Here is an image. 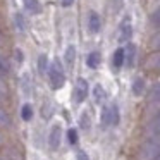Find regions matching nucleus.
<instances>
[{"instance_id":"1","label":"nucleus","mask_w":160,"mask_h":160,"mask_svg":"<svg viewBox=\"0 0 160 160\" xmlns=\"http://www.w3.org/2000/svg\"><path fill=\"white\" fill-rule=\"evenodd\" d=\"M160 155V134L158 136H150L143 143L139 150V158L141 160H155Z\"/></svg>"},{"instance_id":"2","label":"nucleus","mask_w":160,"mask_h":160,"mask_svg":"<svg viewBox=\"0 0 160 160\" xmlns=\"http://www.w3.org/2000/svg\"><path fill=\"white\" fill-rule=\"evenodd\" d=\"M50 84H52V88H62L64 86V81H66V76H64V69L62 66H60V60L59 59H53V64L52 67H50Z\"/></svg>"},{"instance_id":"3","label":"nucleus","mask_w":160,"mask_h":160,"mask_svg":"<svg viewBox=\"0 0 160 160\" xmlns=\"http://www.w3.org/2000/svg\"><path fill=\"white\" fill-rule=\"evenodd\" d=\"M119 122V108L117 105H107L102 110V124L103 126H115Z\"/></svg>"},{"instance_id":"4","label":"nucleus","mask_w":160,"mask_h":160,"mask_svg":"<svg viewBox=\"0 0 160 160\" xmlns=\"http://www.w3.org/2000/svg\"><path fill=\"white\" fill-rule=\"evenodd\" d=\"M86 97H88V83H86V79L79 78L76 81V86H74V100L78 103H81V102L86 100Z\"/></svg>"},{"instance_id":"5","label":"nucleus","mask_w":160,"mask_h":160,"mask_svg":"<svg viewBox=\"0 0 160 160\" xmlns=\"http://www.w3.org/2000/svg\"><path fill=\"white\" fill-rule=\"evenodd\" d=\"M60 139H62V129H60L59 124H55L52 128V131H50L48 134V145L52 150H57L60 146Z\"/></svg>"},{"instance_id":"6","label":"nucleus","mask_w":160,"mask_h":160,"mask_svg":"<svg viewBox=\"0 0 160 160\" xmlns=\"http://www.w3.org/2000/svg\"><path fill=\"white\" fill-rule=\"evenodd\" d=\"M146 134L148 136H158L160 134V112H157L146 124Z\"/></svg>"},{"instance_id":"7","label":"nucleus","mask_w":160,"mask_h":160,"mask_svg":"<svg viewBox=\"0 0 160 160\" xmlns=\"http://www.w3.org/2000/svg\"><path fill=\"white\" fill-rule=\"evenodd\" d=\"M132 35V28H131V21L129 19H124L121 24V31H119V40L121 42H128Z\"/></svg>"},{"instance_id":"8","label":"nucleus","mask_w":160,"mask_h":160,"mask_svg":"<svg viewBox=\"0 0 160 160\" xmlns=\"http://www.w3.org/2000/svg\"><path fill=\"white\" fill-rule=\"evenodd\" d=\"M100 26H102V22H100L98 14L97 12H91L90 18H88V28H90V31L91 33H98L100 31Z\"/></svg>"},{"instance_id":"9","label":"nucleus","mask_w":160,"mask_h":160,"mask_svg":"<svg viewBox=\"0 0 160 160\" xmlns=\"http://www.w3.org/2000/svg\"><path fill=\"white\" fill-rule=\"evenodd\" d=\"M134 57H136V47L132 45V43H129L128 48H124V60L128 62L129 67L134 64Z\"/></svg>"},{"instance_id":"10","label":"nucleus","mask_w":160,"mask_h":160,"mask_svg":"<svg viewBox=\"0 0 160 160\" xmlns=\"http://www.w3.org/2000/svg\"><path fill=\"white\" fill-rule=\"evenodd\" d=\"M146 67L148 69H160V52H155L146 59Z\"/></svg>"},{"instance_id":"11","label":"nucleus","mask_w":160,"mask_h":160,"mask_svg":"<svg viewBox=\"0 0 160 160\" xmlns=\"http://www.w3.org/2000/svg\"><path fill=\"white\" fill-rule=\"evenodd\" d=\"M24 7L31 14H40V11H42V5L38 0H24Z\"/></svg>"},{"instance_id":"12","label":"nucleus","mask_w":160,"mask_h":160,"mask_svg":"<svg viewBox=\"0 0 160 160\" xmlns=\"http://www.w3.org/2000/svg\"><path fill=\"white\" fill-rule=\"evenodd\" d=\"M143 90H145V79H143V78H136V79L132 81V93H134L136 97H139V95L143 93Z\"/></svg>"},{"instance_id":"13","label":"nucleus","mask_w":160,"mask_h":160,"mask_svg":"<svg viewBox=\"0 0 160 160\" xmlns=\"http://www.w3.org/2000/svg\"><path fill=\"white\" fill-rule=\"evenodd\" d=\"M86 64H88V67H91V69L98 67V66H100V53H98V52H91L90 55H88Z\"/></svg>"},{"instance_id":"14","label":"nucleus","mask_w":160,"mask_h":160,"mask_svg":"<svg viewBox=\"0 0 160 160\" xmlns=\"http://www.w3.org/2000/svg\"><path fill=\"white\" fill-rule=\"evenodd\" d=\"M114 67H122V64H124V48H117L114 53Z\"/></svg>"},{"instance_id":"15","label":"nucleus","mask_w":160,"mask_h":160,"mask_svg":"<svg viewBox=\"0 0 160 160\" xmlns=\"http://www.w3.org/2000/svg\"><path fill=\"white\" fill-rule=\"evenodd\" d=\"M74 59H76V48H74V45H69L66 48V62L69 67L74 64Z\"/></svg>"},{"instance_id":"16","label":"nucleus","mask_w":160,"mask_h":160,"mask_svg":"<svg viewBox=\"0 0 160 160\" xmlns=\"http://www.w3.org/2000/svg\"><path fill=\"white\" fill-rule=\"evenodd\" d=\"M93 97H95V102H97V103H102V102L105 100V97H107V95H105V90L100 86V84H97V86H95Z\"/></svg>"},{"instance_id":"17","label":"nucleus","mask_w":160,"mask_h":160,"mask_svg":"<svg viewBox=\"0 0 160 160\" xmlns=\"http://www.w3.org/2000/svg\"><path fill=\"white\" fill-rule=\"evenodd\" d=\"M38 71L42 74H45L47 71H48V59H47L45 53H42V55L38 57Z\"/></svg>"},{"instance_id":"18","label":"nucleus","mask_w":160,"mask_h":160,"mask_svg":"<svg viewBox=\"0 0 160 160\" xmlns=\"http://www.w3.org/2000/svg\"><path fill=\"white\" fill-rule=\"evenodd\" d=\"M21 117H22V121H31V117H33V108H31V105H22V108H21Z\"/></svg>"},{"instance_id":"19","label":"nucleus","mask_w":160,"mask_h":160,"mask_svg":"<svg viewBox=\"0 0 160 160\" xmlns=\"http://www.w3.org/2000/svg\"><path fill=\"white\" fill-rule=\"evenodd\" d=\"M148 98H150V102H160V83L155 84V86L152 88Z\"/></svg>"},{"instance_id":"20","label":"nucleus","mask_w":160,"mask_h":160,"mask_svg":"<svg viewBox=\"0 0 160 160\" xmlns=\"http://www.w3.org/2000/svg\"><path fill=\"white\" fill-rule=\"evenodd\" d=\"M14 19H16V24H18L19 31H24V29H26V21H24V18H22V14H19V12H18Z\"/></svg>"},{"instance_id":"21","label":"nucleus","mask_w":160,"mask_h":160,"mask_svg":"<svg viewBox=\"0 0 160 160\" xmlns=\"http://www.w3.org/2000/svg\"><path fill=\"white\" fill-rule=\"evenodd\" d=\"M9 124H11V119H9L7 112L0 108V126H4V128H7Z\"/></svg>"},{"instance_id":"22","label":"nucleus","mask_w":160,"mask_h":160,"mask_svg":"<svg viewBox=\"0 0 160 160\" xmlns=\"http://www.w3.org/2000/svg\"><path fill=\"white\" fill-rule=\"evenodd\" d=\"M67 138H69L71 145H76V143H78V132H76V129H69V131H67Z\"/></svg>"},{"instance_id":"23","label":"nucleus","mask_w":160,"mask_h":160,"mask_svg":"<svg viewBox=\"0 0 160 160\" xmlns=\"http://www.w3.org/2000/svg\"><path fill=\"white\" fill-rule=\"evenodd\" d=\"M21 81H22V91H26V93L29 95V78H28V74H24Z\"/></svg>"},{"instance_id":"24","label":"nucleus","mask_w":160,"mask_h":160,"mask_svg":"<svg viewBox=\"0 0 160 160\" xmlns=\"http://www.w3.org/2000/svg\"><path fill=\"white\" fill-rule=\"evenodd\" d=\"M79 122H81V128H83V129H88V128H90V119H88V115H86V114L81 115Z\"/></svg>"},{"instance_id":"25","label":"nucleus","mask_w":160,"mask_h":160,"mask_svg":"<svg viewBox=\"0 0 160 160\" xmlns=\"http://www.w3.org/2000/svg\"><path fill=\"white\" fill-rule=\"evenodd\" d=\"M152 47H153V48H160V31L152 38Z\"/></svg>"},{"instance_id":"26","label":"nucleus","mask_w":160,"mask_h":160,"mask_svg":"<svg viewBox=\"0 0 160 160\" xmlns=\"http://www.w3.org/2000/svg\"><path fill=\"white\" fill-rule=\"evenodd\" d=\"M7 71H9L7 64H5V60L0 57V74H7Z\"/></svg>"},{"instance_id":"27","label":"nucleus","mask_w":160,"mask_h":160,"mask_svg":"<svg viewBox=\"0 0 160 160\" xmlns=\"http://www.w3.org/2000/svg\"><path fill=\"white\" fill-rule=\"evenodd\" d=\"M78 160H90V158H88V155L84 152H79L78 153Z\"/></svg>"},{"instance_id":"28","label":"nucleus","mask_w":160,"mask_h":160,"mask_svg":"<svg viewBox=\"0 0 160 160\" xmlns=\"http://www.w3.org/2000/svg\"><path fill=\"white\" fill-rule=\"evenodd\" d=\"M152 19H153V21H160V9H158V11H155V12H153Z\"/></svg>"},{"instance_id":"29","label":"nucleus","mask_w":160,"mask_h":160,"mask_svg":"<svg viewBox=\"0 0 160 160\" xmlns=\"http://www.w3.org/2000/svg\"><path fill=\"white\" fill-rule=\"evenodd\" d=\"M72 2L74 0H62V5L64 7H69V5H72Z\"/></svg>"},{"instance_id":"30","label":"nucleus","mask_w":160,"mask_h":160,"mask_svg":"<svg viewBox=\"0 0 160 160\" xmlns=\"http://www.w3.org/2000/svg\"><path fill=\"white\" fill-rule=\"evenodd\" d=\"M4 100V91H0V102Z\"/></svg>"},{"instance_id":"31","label":"nucleus","mask_w":160,"mask_h":160,"mask_svg":"<svg viewBox=\"0 0 160 160\" xmlns=\"http://www.w3.org/2000/svg\"><path fill=\"white\" fill-rule=\"evenodd\" d=\"M0 143H2V134H0Z\"/></svg>"},{"instance_id":"32","label":"nucleus","mask_w":160,"mask_h":160,"mask_svg":"<svg viewBox=\"0 0 160 160\" xmlns=\"http://www.w3.org/2000/svg\"><path fill=\"white\" fill-rule=\"evenodd\" d=\"M0 160H4V158H0Z\"/></svg>"}]
</instances>
